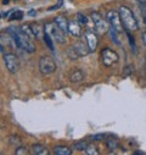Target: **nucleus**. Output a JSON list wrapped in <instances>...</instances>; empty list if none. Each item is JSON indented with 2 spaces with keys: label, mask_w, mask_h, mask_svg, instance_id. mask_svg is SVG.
Here are the masks:
<instances>
[{
  "label": "nucleus",
  "mask_w": 146,
  "mask_h": 155,
  "mask_svg": "<svg viewBox=\"0 0 146 155\" xmlns=\"http://www.w3.org/2000/svg\"><path fill=\"white\" fill-rule=\"evenodd\" d=\"M87 147H88V143L85 140H77V142L73 143V149H75V150L82 151V150H85Z\"/></svg>",
  "instance_id": "obj_20"
},
{
  "label": "nucleus",
  "mask_w": 146,
  "mask_h": 155,
  "mask_svg": "<svg viewBox=\"0 0 146 155\" xmlns=\"http://www.w3.org/2000/svg\"><path fill=\"white\" fill-rule=\"evenodd\" d=\"M28 15H29V16H35V15H36V11H35V10H30V11L28 12Z\"/></svg>",
  "instance_id": "obj_33"
},
{
  "label": "nucleus",
  "mask_w": 146,
  "mask_h": 155,
  "mask_svg": "<svg viewBox=\"0 0 146 155\" xmlns=\"http://www.w3.org/2000/svg\"><path fill=\"white\" fill-rule=\"evenodd\" d=\"M73 151L68 148V147H65V145H57L54 148V154L55 155H71Z\"/></svg>",
  "instance_id": "obj_15"
},
{
  "label": "nucleus",
  "mask_w": 146,
  "mask_h": 155,
  "mask_svg": "<svg viewBox=\"0 0 146 155\" xmlns=\"http://www.w3.org/2000/svg\"><path fill=\"white\" fill-rule=\"evenodd\" d=\"M62 3H63V0H57V4H56V5H54V6H51V8H49V11H52V10L59 9V8L62 5Z\"/></svg>",
  "instance_id": "obj_30"
},
{
  "label": "nucleus",
  "mask_w": 146,
  "mask_h": 155,
  "mask_svg": "<svg viewBox=\"0 0 146 155\" xmlns=\"http://www.w3.org/2000/svg\"><path fill=\"white\" fill-rule=\"evenodd\" d=\"M3 59H4V64H5L6 68L9 70V72L16 73L20 70V60L15 54H12V53L4 54Z\"/></svg>",
  "instance_id": "obj_8"
},
{
  "label": "nucleus",
  "mask_w": 146,
  "mask_h": 155,
  "mask_svg": "<svg viewBox=\"0 0 146 155\" xmlns=\"http://www.w3.org/2000/svg\"><path fill=\"white\" fill-rule=\"evenodd\" d=\"M68 33L73 37H81L82 35V29L81 26L77 21H69L68 23Z\"/></svg>",
  "instance_id": "obj_10"
},
{
  "label": "nucleus",
  "mask_w": 146,
  "mask_h": 155,
  "mask_svg": "<svg viewBox=\"0 0 146 155\" xmlns=\"http://www.w3.org/2000/svg\"><path fill=\"white\" fill-rule=\"evenodd\" d=\"M39 70L43 74H51L56 71V62L50 56H42L39 60Z\"/></svg>",
  "instance_id": "obj_5"
},
{
  "label": "nucleus",
  "mask_w": 146,
  "mask_h": 155,
  "mask_svg": "<svg viewBox=\"0 0 146 155\" xmlns=\"http://www.w3.org/2000/svg\"><path fill=\"white\" fill-rule=\"evenodd\" d=\"M69 80H71V82H73V83H77V82L83 81V80H84V73H83V71H82V70H76L75 72L71 74Z\"/></svg>",
  "instance_id": "obj_16"
},
{
  "label": "nucleus",
  "mask_w": 146,
  "mask_h": 155,
  "mask_svg": "<svg viewBox=\"0 0 146 155\" xmlns=\"http://www.w3.org/2000/svg\"><path fill=\"white\" fill-rule=\"evenodd\" d=\"M90 17H91V21H93V25H94L95 29L100 34H105L107 31H110L108 29V25H110L108 21H105L99 12H93L90 15Z\"/></svg>",
  "instance_id": "obj_7"
},
{
  "label": "nucleus",
  "mask_w": 146,
  "mask_h": 155,
  "mask_svg": "<svg viewBox=\"0 0 146 155\" xmlns=\"http://www.w3.org/2000/svg\"><path fill=\"white\" fill-rule=\"evenodd\" d=\"M133 70H134L133 65H128V66H125V68H124V71H123V74H124V76H128V74H130V73L133 72Z\"/></svg>",
  "instance_id": "obj_29"
},
{
  "label": "nucleus",
  "mask_w": 146,
  "mask_h": 155,
  "mask_svg": "<svg viewBox=\"0 0 146 155\" xmlns=\"http://www.w3.org/2000/svg\"><path fill=\"white\" fill-rule=\"evenodd\" d=\"M67 56H68L72 61H76L78 58H81V56L78 55V53L76 51V49H75V47H73V45L67 49Z\"/></svg>",
  "instance_id": "obj_18"
},
{
  "label": "nucleus",
  "mask_w": 146,
  "mask_h": 155,
  "mask_svg": "<svg viewBox=\"0 0 146 155\" xmlns=\"http://www.w3.org/2000/svg\"><path fill=\"white\" fill-rule=\"evenodd\" d=\"M44 29H45V33L50 34L54 41H56L57 43L62 44L66 42V37H65V32L55 23V22H46L44 25Z\"/></svg>",
  "instance_id": "obj_3"
},
{
  "label": "nucleus",
  "mask_w": 146,
  "mask_h": 155,
  "mask_svg": "<svg viewBox=\"0 0 146 155\" xmlns=\"http://www.w3.org/2000/svg\"><path fill=\"white\" fill-rule=\"evenodd\" d=\"M9 4V0H3V5H8Z\"/></svg>",
  "instance_id": "obj_34"
},
{
  "label": "nucleus",
  "mask_w": 146,
  "mask_h": 155,
  "mask_svg": "<svg viewBox=\"0 0 146 155\" xmlns=\"http://www.w3.org/2000/svg\"><path fill=\"white\" fill-rule=\"evenodd\" d=\"M32 154L34 155H48L50 151L48 150L46 147H44L43 144H39V143H36V144H33L32 145Z\"/></svg>",
  "instance_id": "obj_13"
},
{
  "label": "nucleus",
  "mask_w": 146,
  "mask_h": 155,
  "mask_svg": "<svg viewBox=\"0 0 146 155\" xmlns=\"http://www.w3.org/2000/svg\"><path fill=\"white\" fill-rule=\"evenodd\" d=\"M135 154H136V155H144L145 153H142V151H135Z\"/></svg>",
  "instance_id": "obj_35"
},
{
  "label": "nucleus",
  "mask_w": 146,
  "mask_h": 155,
  "mask_svg": "<svg viewBox=\"0 0 146 155\" xmlns=\"http://www.w3.org/2000/svg\"><path fill=\"white\" fill-rule=\"evenodd\" d=\"M106 147L110 149V150H116L119 148V142L116 139V138H108L106 140Z\"/></svg>",
  "instance_id": "obj_17"
},
{
  "label": "nucleus",
  "mask_w": 146,
  "mask_h": 155,
  "mask_svg": "<svg viewBox=\"0 0 146 155\" xmlns=\"http://www.w3.org/2000/svg\"><path fill=\"white\" fill-rule=\"evenodd\" d=\"M9 143H10V145H12V147H15V148H18L20 145H22V140H21V138H18L17 136H11V137L9 138Z\"/></svg>",
  "instance_id": "obj_22"
},
{
  "label": "nucleus",
  "mask_w": 146,
  "mask_h": 155,
  "mask_svg": "<svg viewBox=\"0 0 146 155\" xmlns=\"http://www.w3.org/2000/svg\"><path fill=\"white\" fill-rule=\"evenodd\" d=\"M15 154H16V155H27V154H29V151H28V149H27L26 147L20 145L18 148H16Z\"/></svg>",
  "instance_id": "obj_26"
},
{
  "label": "nucleus",
  "mask_w": 146,
  "mask_h": 155,
  "mask_svg": "<svg viewBox=\"0 0 146 155\" xmlns=\"http://www.w3.org/2000/svg\"><path fill=\"white\" fill-rule=\"evenodd\" d=\"M127 35H128V39H129V44H130V47H132V50H133V53L135 54L136 53V47H135V42H134V38L130 35V33L128 32L127 33Z\"/></svg>",
  "instance_id": "obj_28"
},
{
  "label": "nucleus",
  "mask_w": 146,
  "mask_h": 155,
  "mask_svg": "<svg viewBox=\"0 0 146 155\" xmlns=\"http://www.w3.org/2000/svg\"><path fill=\"white\" fill-rule=\"evenodd\" d=\"M107 17V21L110 23V27L115 28L118 33H122L123 32V22H122V18H121V15H119V11H116V10H110L106 15Z\"/></svg>",
  "instance_id": "obj_4"
},
{
  "label": "nucleus",
  "mask_w": 146,
  "mask_h": 155,
  "mask_svg": "<svg viewBox=\"0 0 146 155\" xmlns=\"http://www.w3.org/2000/svg\"><path fill=\"white\" fill-rule=\"evenodd\" d=\"M84 37H85V42H87V44L89 47L90 53H94L96 50L97 45H99V38H97L96 33L94 31H91V29H88V31H85Z\"/></svg>",
  "instance_id": "obj_9"
},
{
  "label": "nucleus",
  "mask_w": 146,
  "mask_h": 155,
  "mask_svg": "<svg viewBox=\"0 0 146 155\" xmlns=\"http://www.w3.org/2000/svg\"><path fill=\"white\" fill-rule=\"evenodd\" d=\"M110 34H111V38L113 39V42L117 44V45H119V41H118V37H117V34H119L115 28H112V27H110Z\"/></svg>",
  "instance_id": "obj_25"
},
{
  "label": "nucleus",
  "mask_w": 146,
  "mask_h": 155,
  "mask_svg": "<svg viewBox=\"0 0 146 155\" xmlns=\"http://www.w3.org/2000/svg\"><path fill=\"white\" fill-rule=\"evenodd\" d=\"M84 151H85V154H88V155H99V154H100V151L96 149V147H95L94 144H88V147H87V149H85Z\"/></svg>",
  "instance_id": "obj_23"
},
{
  "label": "nucleus",
  "mask_w": 146,
  "mask_h": 155,
  "mask_svg": "<svg viewBox=\"0 0 146 155\" xmlns=\"http://www.w3.org/2000/svg\"><path fill=\"white\" fill-rule=\"evenodd\" d=\"M118 60H119L118 54H117L115 50H112V49L105 48V49L101 51V61H102V64H103L106 67H110V66L117 64Z\"/></svg>",
  "instance_id": "obj_6"
},
{
  "label": "nucleus",
  "mask_w": 146,
  "mask_h": 155,
  "mask_svg": "<svg viewBox=\"0 0 146 155\" xmlns=\"http://www.w3.org/2000/svg\"><path fill=\"white\" fill-rule=\"evenodd\" d=\"M77 18H78L79 23H82V25H88V23H89L88 17H87L85 15H83L82 12H78V14H77Z\"/></svg>",
  "instance_id": "obj_27"
},
{
  "label": "nucleus",
  "mask_w": 146,
  "mask_h": 155,
  "mask_svg": "<svg viewBox=\"0 0 146 155\" xmlns=\"http://www.w3.org/2000/svg\"><path fill=\"white\" fill-rule=\"evenodd\" d=\"M119 15H121V18H122V22H123V26L127 31H138L139 29V23L133 14V11L128 8V6H121L119 8Z\"/></svg>",
  "instance_id": "obj_2"
},
{
  "label": "nucleus",
  "mask_w": 146,
  "mask_h": 155,
  "mask_svg": "<svg viewBox=\"0 0 146 155\" xmlns=\"http://www.w3.org/2000/svg\"><path fill=\"white\" fill-rule=\"evenodd\" d=\"M141 37H142V42H144V45L146 47V31H145V32H142Z\"/></svg>",
  "instance_id": "obj_32"
},
{
  "label": "nucleus",
  "mask_w": 146,
  "mask_h": 155,
  "mask_svg": "<svg viewBox=\"0 0 146 155\" xmlns=\"http://www.w3.org/2000/svg\"><path fill=\"white\" fill-rule=\"evenodd\" d=\"M73 47H75V49H76V51L78 53L79 56H87V55L90 53L87 42H85V43H83V42H78V43H76Z\"/></svg>",
  "instance_id": "obj_12"
},
{
  "label": "nucleus",
  "mask_w": 146,
  "mask_h": 155,
  "mask_svg": "<svg viewBox=\"0 0 146 155\" xmlns=\"http://www.w3.org/2000/svg\"><path fill=\"white\" fill-rule=\"evenodd\" d=\"M54 22H55L65 33L68 32V23H69V21H68L65 16H61V15H60V16H56L55 20H54Z\"/></svg>",
  "instance_id": "obj_14"
},
{
  "label": "nucleus",
  "mask_w": 146,
  "mask_h": 155,
  "mask_svg": "<svg viewBox=\"0 0 146 155\" xmlns=\"http://www.w3.org/2000/svg\"><path fill=\"white\" fill-rule=\"evenodd\" d=\"M103 138H105V134H94V136H91L93 140H100V139H103Z\"/></svg>",
  "instance_id": "obj_31"
},
{
  "label": "nucleus",
  "mask_w": 146,
  "mask_h": 155,
  "mask_svg": "<svg viewBox=\"0 0 146 155\" xmlns=\"http://www.w3.org/2000/svg\"><path fill=\"white\" fill-rule=\"evenodd\" d=\"M44 42L46 43V45L49 47V49H50L51 51L55 50V48H54V38H52L50 34H48V33L44 34Z\"/></svg>",
  "instance_id": "obj_21"
},
{
  "label": "nucleus",
  "mask_w": 146,
  "mask_h": 155,
  "mask_svg": "<svg viewBox=\"0 0 146 155\" xmlns=\"http://www.w3.org/2000/svg\"><path fill=\"white\" fill-rule=\"evenodd\" d=\"M27 35H29L30 38H35L34 37V34H33V32H32V28H30V25H22L21 27H20Z\"/></svg>",
  "instance_id": "obj_24"
},
{
  "label": "nucleus",
  "mask_w": 146,
  "mask_h": 155,
  "mask_svg": "<svg viewBox=\"0 0 146 155\" xmlns=\"http://www.w3.org/2000/svg\"><path fill=\"white\" fill-rule=\"evenodd\" d=\"M22 18H23V12L22 11H20V10L10 11V17H9L10 21H20Z\"/></svg>",
  "instance_id": "obj_19"
},
{
  "label": "nucleus",
  "mask_w": 146,
  "mask_h": 155,
  "mask_svg": "<svg viewBox=\"0 0 146 155\" xmlns=\"http://www.w3.org/2000/svg\"><path fill=\"white\" fill-rule=\"evenodd\" d=\"M8 32L10 33V35L12 37L14 42L16 43V45L27 51V53H34L35 51V45L34 43L30 41V37L27 35L21 28H17V27H9L8 28Z\"/></svg>",
  "instance_id": "obj_1"
},
{
  "label": "nucleus",
  "mask_w": 146,
  "mask_h": 155,
  "mask_svg": "<svg viewBox=\"0 0 146 155\" xmlns=\"http://www.w3.org/2000/svg\"><path fill=\"white\" fill-rule=\"evenodd\" d=\"M30 28H32V32L34 34L35 38H38V39H42V38H44V34H45V29L44 27L40 25V23H32L30 25Z\"/></svg>",
  "instance_id": "obj_11"
}]
</instances>
